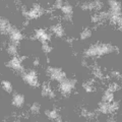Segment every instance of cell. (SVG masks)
I'll return each mask as SVG.
<instances>
[{"instance_id": "obj_1", "label": "cell", "mask_w": 122, "mask_h": 122, "mask_svg": "<svg viewBox=\"0 0 122 122\" xmlns=\"http://www.w3.org/2000/svg\"><path fill=\"white\" fill-rule=\"evenodd\" d=\"M45 12V9L42 8V7L37 4V3H34L32 8H30V10L26 9L25 6H22V9H21V13L22 15L26 18V20H35V18H38L40 17L42 14H43Z\"/></svg>"}, {"instance_id": "obj_2", "label": "cell", "mask_w": 122, "mask_h": 122, "mask_svg": "<svg viewBox=\"0 0 122 122\" xmlns=\"http://www.w3.org/2000/svg\"><path fill=\"white\" fill-rule=\"evenodd\" d=\"M47 74L50 76L51 79H54V81H63L64 79L66 78V74L65 72L62 71V68H59V67H50L49 66L47 68Z\"/></svg>"}, {"instance_id": "obj_3", "label": "cell", "mask_w": 122, "mask_h": 122, "mask_svg": "<svg viewBox=\"0 0 122 122\" xmlns=\"http://www.w3.org/2000/svg\"><path fill=\"white\" fill-rule=\"evenodd\" d=\"M22 79L25 83L32 86H38V76H37V72L36 70H29V71H25L22 73Z\"/></svg>"}, {"instance_id": "obj_4", "label": "cell", "mask_w": 122, "mask_h": 122, "mask_svg": "<svg viewBox=\"0 0 122 122\" xmlns=\"http://www.w3.org/2000/svg\"><path fill=\"white\" fill-rule=\"evenodd\" d=\"M25 58L26 57H20V58H18V57H13L10 61H8V62L6 63V66L12 68L13 70L20 72V73H24L25 68H24V66H22V64H21V61L24 59H25Z\"/></svg>"}, {"instance_id": "obj_5", "label": "cell", "mask_w": 122, "mask_h": 122, "mask_svg": "<svg viewBox=\"0 0 122 122\" xmlns=\"http://www.w3.org/2000/svg\"><path fill=\"white\" fill-rule=\"evenodd\" d=\"M75 83H76L75 79H68V78H65L63 81L60 82L59 89H60V91H61V93L64 94V95H69V94L71 93V91L74 89Z\"/></svg>"}, {"instance_id": "obj_6", "label": "cell", "mask_w": 122, "mask_h": 122, "mask_svg": "<svg viewBox=\"0 0 122 122\" xmlns=\"http://www.w3.org/2000/svg\"><path fill=\"white\" fill-rule=\"evenodd\" d=\"M8 36H9L10 43L15 45V46H17L18 43H20V41L24 39V36L21 35V33L20 32V30L16 29L15 26H12V29H11Z\"/></svg>"}, {"instance_id": "obj_7", "label": "cell", "mask_w": 122, "mask_h": 122, "mask_svg": "<svg viewBox=\"0 0 122 122\" xmlns=\"http://www.w3.org/2000/svg\"><path fill=\"white\" fill-rule=\"evenodd\" d=\"M96 48H97V56L105 55L113 52L114 50H118L116 47H114L111 44H99L96 45Z\"/></svg>"}, {"instance_id": "obj_8", "label": "cell", "mask_w": 122, "mask_h": 122, "mask_svg": "<svg viewBox=\"0 0 122 122\" xmlns=\"http://www.w3.org/2000/svg\"><path fill=\"white\" fill-rule=\"evenodd\" d=\"M35 39H38L40 42H42V43H46L47 41H49L51 39V35L50 34H48L43 29H38V30H36Z\"/></svg>"}, {"instance_id": "obj_9", "label": "cell", "mask_w": 122, "mask_h": 122, "mask_svg": "<svg viewBox=\"0 0 122 122\" xmlns=\"http://www.w3.org/2000/svg\"><path fill=\"white\" fill-rule=\"evenodd\" d=\"M0 29H1V34L2 35H9L11 29V26L9 20L7 18H4V17H1V21H0Z\"/></svg>"}, {"instance_id": "obj_10", "label": "cell", "mask_w": 122, "mask_h": 122, "mask_svg": "<svg viewBox=\"0 0 122 122\" xmlns=\"http://www.w3.org/2000/svg\"><path fill=\"white\" fill-rule=\"evenodd\" d=\"M42 97H48L50 99H53L55 97V93L52 91L49 82H44L42 86Z\"/></svg>"}, {"instance_id": "obj_11", "label": "cell", "mask_w": 122, "mask_h": 122, "mask_svg": "<svg viewBox=\"0 0 122 122\" xmlns=\"http://www.w3.org/2000/svg\"><path fill=\"white\" fill-rule=\"evenodd\" d=\"M11 104L16 108H21L25 104V97L20 94H14L12 101H11Z\"/></svg>"}, {"instance_id": "obj_12", "label": "cell", "mask_w": 122, "mask_h": 122, "mask_svg": "<svg viewBox=\"0 0 122 122\" xmlns=\"http://www.w3.org/2000/svg\"><path fill=\"white\" fill-rule=\"evenodd\" d=\"M50 30L55 34L56 37H58V38H61V37L64 36V30H63V28H62V25H52V26H50Z\"/></svg>"}, {"instance_id": "obj_13", "label": "cell", "mask_w": 122, "mask_h": 122, "mask_svg": "<svg viewBox=\"0 0 122 122\" xmlns=\"http://www.w3.org/2000/svg\"><path fill=\"white\" fill-rule=\"evenodd\" d=\"M109 5H110V11H112V12H115V13H120V9H121V4L120 2H117V1H109Z\"/></svg>"}, {"instance_id": "obj_14", "label": "cell", "mask_w": 122, "mask_h": 122, "mask_svg": "<svg viewBox=\"0 0 122 122\" xmlns=\"http://www.w3.org/2000/svg\"><path fill=\"white\" fill-rule=\"evenodd\" d=\"M83 54H85L86 57H94V56H97V48H96V45L90 46V47L85 51Z\"/></svg>"}, {"instance_id": "obj_15", "label": "cell", "mask_w": 122, "mask_h": 122, "mask_svg": "<svg viewBox=\"0 0 122 122\" xmlns=\"http://www.w3.org/2000/svg\"><path fill=\"white\" fill-rule=\"evenodd\" d=\"M61 10L64 15H72V6L69 4V3H63L62 7H61Z\"/></svg>"}, {"instance_id": "obj_16", "label": "cell", "mask_w": 122, "mask_h": 122, "mask_svg": "<svg viewBox=\"0 0 122 122\" xmlns=\"http://www.w3.org/2000/svg\"><path fill=\"white\" fill-rule=\"evenodd\" d=\"M113 99H114L113 93H112V92H110L109 90H107L105 93H104V95H103L102 101H103V102H108V103H110V102L113 101Z\"/></svg>"}, {"instance_id": "obj_17", "label": "cell", "mask_w": 122, "mask_h": 122, "mask_svg": "<svg viewBox=\"0 0 122 122\" xmlns=\"http://www.w3.org/2000/svg\"><path fill=\"white\" fill-rule=\"evenodd\" d=\"M99 110H100V112H102L103 114H108V113H110L109 112V103L102 101L100 104H99Z\"/></svg>"}, {"instance_id": "obj_18", "label": "cell", "mask_w": 122, "mask_h": 122, "mask_svg": "<svg viewBox=\"0 0 122 122\" xmlns=\"http://www.w3.org/2000/svg\"><path fill=\"white\" fill-rule=\"evenodd\" d=\"M45 114L47 115V117H48L50 120H55L56 118L59 116L58 111H57V110H46Z\"/></svg>"}, {"instance_id": "obj_19", "label": "cell", "mask_w": 122, "mask_h": 122, "mask_svg": "<svg viewBox=\"0 0 122 122\" xmlns=\"http://www.w3.org/2000/svg\"><path fill=\"white\" fill-rule=\"evenodd\" d=\"M6 51L11 56H16L17 55V48H16V46L13 45V44H11V43L8 46H7Z\"/></svg>"}, {"instance_id": "obj_20", "label": "cell", "mask_w": 122, "mask_h": 122, "mask_svg": "<svg viewBox=\"0 0 122 122\" xmlns=\"http://www.w3.org/2000/svg\"><path fill=\"white\" fill-rule=\"evenodd\" d=\"M82 87L86 90V92H87V93H91V92L96 91V89L94 87V85H93V81H89L87 82L82 83Z\"/></svg>"}, {"instance_id": "obj_21", "label": "cell", "mask_w": 122, "mask_h": 122, "mask_svg": "<svg viewBox=\"0 0 122 122\" xmlns=\"http://www.w3.org/2000/svg\"><path fill=\"white\" fill-rule=\"evenodd\" d=\"M92 72H93V74L96 76V77H98V78H103V77H104L103 72H102L101 68L99 66H94L93 69H92Z\"/></svg>"}, {"instance_id": "obj_22", "label": "cell", "mask_w": 122, "mask_h": 122, "mask_svg": "<svg viewBox=\"0 0 122 122\" xmlns=\"http://www.w3.org/2000/svg\"><path fill=\"white\" fill-rule=\"evenodd\" d=\"M40 108H41V106H40L39 103H33V104L30 105V111L32 114H39L40 113Z\"/></svg>"}, {"instance_id": "obj_23", "label": "cell", "mask_w": 122, "mask_h": 122, "mask_svg": "<svg viewBox=\"0 0 122 122\" xmlns=\"http://www.w3.org/2000/svg\"><path fill=\"white\" fill-rule=\"evenodd\" d=\"M1 85H2V89L4 90L5 92H7V93H12V86H11V83L9 81H3L1 82Z\"/></svg>"}, {"instance_id": "obj_24", "label": "cell", "mask_w": 122, "mask_h": 122, "mask_svg": "<svg viewBox=\"0 0 122 122\" xmlns=\"http://www.w3.org/2000/svg\"><path fill=\"white\" fill-rule=\"evenodd\" d=\"M119 109V102H110L109 103V112H114Z\"/></svg>"}, {"instance_id": "obj_25", "label": "cell", "mask_w": 122, "mask_h": 122, "mask_svg": "<svg viewBox=\"0 0 122 122\" xmlns=\"http://www.w3.org/2000/svg\"><path fill=\"white\" fill-rule=\"evenodd\" d=\"M91 36H92V32H91V30H89V29L83 30L82 32L81 33V40L89 39V38H90Z\"/></svg>"}, {"instance_id": "obj_26", "label": "cell", "mask_w": 122, "mask_h": 122, "mask_svg": "<svg viewBox=\"0 0 122 122\" xmlns=\"http://www.w3.org/2000/svg\"><path fill=\"white\" fill-rule=\"evenodd\" d=\"M42 50H43V52L45 54H48V53H50L53 50V48L51 46H49L47 44V42H46V43H42Z\"/></svg>"}, {"instance_id": "obj_27", "label": "cell", "mask_w": 122, "mask_h": 122, "mask_svg": "<svg viewBox=\"0 0 122 122\" xmlns=\"http://www.w3.org/2000/svg\"><path fill=\"white\" fill-rule=\"evenodd\" d=\"M82 10H93L94 9V2H86L81 5Z\"/></svg>"}, {"instance_id": "obj_28", "label": "cell", "mask_w": 122, "mask_h": 122, "mask_svg": "<svg viewBox=\"0 0 122 122\" xmlns=\"http://www.w3.org/2000/svg\"><path fill=\"white\" fill-rule=\"evenodd\" d=\"M103 7V3L101 1H94V9H96V10H100L101 8Z\"/></svg>"}, {"instance_id": "obj_29", "label": "cell", "mask_w": 122, "mask_h": 122, "mask_svg": "<svg viewBox=\"0 0 122 122\" xmlns=\"http://www.w3.org/2000/svg\"><path fill=\"white\" fill-rule=\"evenodd\" d=\"M118 89H119V87H118V85H117V83H112V85H110L109 87H108V90H109L110 92H112V93L116 92Z\"/></svg>"}, {"instance_id": "obj_30", "label": "cell", "mask_w": 122, "mask_h": 122, "mask_svg": "<svg viewBox=\"0 0 122 122\" xmlns=\"http://www.w3.org/2000/svg\"><path fill=\"white\" fill-rule=\"evenodd\" d=\"M63 5V1H61V0H57L55 2V4L53 5L54 6V8H57V9H61V7Z\"/></svg>"}, {"instance_id": "obj_31", "label": "cell", "mask_w": 122, "mask_h": 122, "mask_svg": "<svg viewBox=\"0 0 122 122\" xmlns=\"http://www.w3.org/2000/svg\"><path fill=\"white\" fill-rule=\"evenodd\" d=\"M100 20H101V18L99 16L98 13H95L94 15H92V22H98Z\"/></svg>"}, {"instance_id": "obj_32", "label": "cell", "mask_w": 122, "mask_h": 122, "mask_svg": "<svg viewBox=\"0 0 122 122\" xmlns=\"http://www.w3.org/2000/svg\"><path fill=\"white\" fill-rule=\"evenodd\" d=\"M110 74H111V76H112V77H114V78H120V76H121L120 75V72L119 71H116V70H112Z\"/></svg>"}, {"instance_id": "obj_33", "label": "cell", "mask_w": 122, "mask_h": 122, "mask_svg": "<svg viewBox=\"0 0 122 122\" xmlns=\"http://www.w3.org/2000/svg\"><path fill=\"white\" fill-rule=\"evenodd\" d=\"M89 110H87V109H85V108H83L82 110H81V115L82 116H85V117H87V115H89Z\"/></svg>"}, {"instance_id": "obj_34", "label": "cell", "mask_w": 122, "mask_h": 122, "mask_svg": "<svg viewBox=\"0 0 122 122\" xmlns=\"http://www.w3.org/2000/svg\"><path fill=\"white\" fill-rule=\"evenodd\" d=\"M33 63H34V66H35V67L38 66V65L40 64V59H39V58H36L35 60H34V62H33Z\"/></svg>"}, {"instance_id": "obj_35", "label": "cell", "mask_w": 122, "mask_h": 122, "mask_svg": "<svg viewBox=\"0 0 122 122\" xmlns=\"http://www.w3.org/2000/svg\"><path fill=\"white\" fill-rule=\"evenodd\" d=\"M63 17H64V20H67V21H70L72 20V15H64Z\"/></svg>"}, {"instance_id": "obj_36", "label": "cell", "mask_w": 122, "mask_h": 122, "mask_svg": "<svg viewBox=\"0 0 122 122\" xmlns=\"http://www.w3.org/2000/svg\"><path fill=\"white\" fill-rule=\"evenodd\" d=\"M81 65L83 66V67H86V66H87V62H86V60L83 58L82 60H81Z\"/></svg>"}, {"instance_id": "obj_37", "label": "cell", "mask_w": 122, "mask_h": 122, "mask_svg": "<svg viewBox=\"0 0 122 122\" xmlns=\"http://www.w3.org/2000/svg\"><path fill=\"white\" fill-rule=\"evenodd\" d=\"M73 40H74L73 38H71V39H67L66 41H67V43H68V44L71 45V44H72V42H73Z\"/></svg>"}, {"instance_id": "obj_38", "label": "cell", "mask_w": 122, "mask_h": 122, "mask_svg": "<svg viewBox=\"0 0 122 122\" xmlns=\"http://www.w3.org/2000/svg\"><path fill=\"white\" fill-rule=\"evenodd\" d=\"M29 24H30V20H25V21L24 22V26H25V25H28Z\"/></svg>"}]
</instances>
